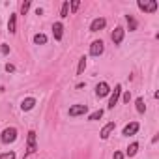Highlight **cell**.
I'll use <instances>...</instances> for the list:
<instances>
[{
  "instance_id": "cell-20",
  "label": "cell",
  "mask_w": 159,
  "mask_h": 159,
  "mask_svg": "<svg viewBox=\"0 0 159 159\" xmlns=\"http://www.w3.org/2000/svg\"><path fill=\"white\" fill-rule=\"evenodd\" d=\"M67 11H69V2L66 0L62 4V10H60V17H67Z\"/></svg>"
},
{
  "instance_id": "cell-25",
  "label": "cell",
  "mask_w": 159,
  "mask_h": 159,
  "mask_svg": "<svg viewBox=\"0 0 159 159\" xmlns=\"http://www.w3.org/2000/svg\"><path fill=\"white\" fill-rule=\"evenodd\" d=\"M6 71H8V73H13V71H15V66H13V64H6Z\"/></svg>"
},
{
  "instance_id": "cell-13",
  "label": "cell",
  "mask_w": 159,
  "mask_h": 159,
  "mask_svg": "<svg viewBox=\"0 0 159 159\" xmlns=\"http://www.w3.org/2000/svg\"><path fill=\"white\" fill-rule=\"evenodd\" d=\"M8 30H10V34H15V32H17V13H11V15H10Z\"/></svg>"
},
{
  "instance_id": "cell-7",
  "label": "cell",
  "mask_w": 159,
  "mask_h": 159,
  "mask_svg": "<svg viewBox=\"0 0 159 159\" xmlns=\"http://www.w3.org/2000/svg\"><path fill=\"white\" fill-rule=\"evenodd\" d=\"M88 112V105H73L69 109V116H81Z\"/></svg>"
},
{
  "instance_id": "cell-16",
  "label": "cell",
  "mask_w": 159,
  "mask_h": 159,
  "mask_svg": "<svg viewBox=\"0 0 159 159\" xmlns=\"http://www.w3.org/2000/svg\"><path fill=\"white\" fill-rule=\"evenodd\" d=\"M34 43L36 45H45L47 43V36L45 34H36L34 36Z\"/></svg>"
},
{
  "instance_id": "cell-17",
  "label": "cell",
  "mask_w": 159,
  "mask_h": 159,
  "mask_svg": "<svg viewBox=\"0 0 159 159\" xmlns=\"http://www.w3.org/2000/svg\"><path fill=\"white\" fill-rule=\"evenodd\" d=\"M84 69H86V58L83 56L81 60H79V67H77V75H83V73H84Z\"/></svg>"
},
{
  "instance_id": "cell-10",
  "label": "cell",
  "mask_w": 159,
  "mask_h": 159,
  "mask_svg": "<svg viewBox=\"0 0 159 159\" xmlns=\"http://www.w3.org/2000/svg\"><path fill=\"white\" fill-rule=\"evenodd\" d=\"M38 150V144H36V131H28V152L26 153H34Z\"/></svg>"
},
{
  "instance_id": "cell-28",
  "label": "cell",
  "mask_w": 159,
  "mask_h": 159,
  "mask_svg": "<svg viewBox=\"0 0 159 159\" xmlns=\"http://www.w3.org/2000/svg\"><path fill=\"white\" fill-rule=\"evenodd\" d=\"M10 52V47L8 45H2V54H8Z\"/></svg>"
},
{
  "instance_id": "cell-1",
  "label": "cell",
  "mask_w": 159,
  "mask_h": 159,
  "mask_svg": "<svg viewBox=\"0 0 159 159\" xmlns=\"http://www.w3.org/2000/svg\"><path fill=\"white\" fill-rule=\"evenodd\" d=\"M0 139H2L4 144L15 142V140H17V129H15V127H6V129L2 131V135H0Z\"/></svg>"
},
{
  "instance_id": "cell-19",
  "label": "cell",
  "mask_w": 159,
  "mask_h": 159,
  "mask_svg": "<svg viewBox=\"0 0 159 159\" xmlns=\"http://www.w3.org/2000/svg\"><path fill=\"white\" fill-rule=\"evenodd\" d=\"M101 116H103V111L99 109V111H96V112H92V114L88 116V120H90V122H96V120H99Z\"/></svg>"
},
{
  "instance_id": "cell-11",
  "label": "cell",
  "mask_w": 159,
  "mask_h": 159,
  "mask_svg": "<svg viewBox=\"0 0 159 159\" xmlns=\"http://www.w3.org/2000/svg\"><path fill=\"white\" fill-rule=\"evenodd\" d=\"M139 131V122H131V124H127L125 127H124V131H122V135H125V137H129V135H135Z\"/></svg>"
},
{
  "instance_id": "cell-26",
  "label": "cell",
  "mask_w": 159,
  "mask_h": 159,
  "mask_svg": "<svg viewBox=\"0 0 159 159\" xmlns=\"http://www.w3.org/2000/svg\"><path fill=\"white\" fill-rule=\"evenodd\" d=\"M112 159H124V153H122V152H114Z\"/></svg>"
},
{
  "instance_id": "cell-5",
  "label": "cell",
  "mask_w": 159,
  "mask_h": 159,
  "mask_svg": "<svg viewBox=\"0 0 159 159\" xmlns=\"http://www.w3.org/2000/svg\"><path fill=\"white\" fill-rule=\"evenodd\" d=\"M105 25H107V21H105L103 17H98V19H94V21L90 23V32H99V30L105 28Z\"/></svg>"
},
{
  "instance_id": "cell-23",
  "label": "cell",
  "mask_w": 159,
  "mask_h": 159,
  "mask_svg": "<svg viewBox=\"0 0 159 159\" xmlns=\"http://www.w3.org/2000/svg\"><path fill=\"white\" fill-rule=\"evenodd\" d=\"M30 6H32V2H30V0H28V2H25V4L21 6V13H23V15H26V11L30 10Z\"/></svg>"
},
{
  "instance_id": "cell-12",
  "label": "cell",
  "mask_w": 159,
  "mask_h": 159,
  "mask_svg": "<svg viewBox=\"0 0 159 159\" xmlns=\"http://www.w3.org/2000/svg\"><path fill=\"white\" fill-rule=\"evenodd\" d=\"M52 34H54V39L60 41L62 36H64V25H62V23H54V25H52Z\"/></svg>"
},
{
  "instance_id": "cell-21",
  "label": "cell",
  "mask_w": 159,
  "mask_h": 159,
  "mask_svg": "<svg viewBox=\"0 0 159 159\" xmlns=\"http://www.w3.org/2000/svg\"><path fill=\"white\" fill-rule=\"evenodd\" d=\"M127 25H129V30H137V21L133 19V15H127Z\"/></svg>"
},
{
  "instance_id": "cell-15",
  "label": "cell",
  "mask_w": 159,
  "mask_h": 159,
  "mask_svg": "<svg viewBox=\"0 0 159 159\" xmlns=\"http://www.w3.org/2000/svg\"><path fill=\"white\" fill-rule=\"evenodd\" d=\"M137 152H139V142H133V144L127 146V152H125V153H127L129 157H133V155H137Z\"/></svg>"
},
{
  "instance_id": "cell-4",
  "label": "cell",
  "mask_w": 159,
  "mask_h": 159,
  "mask_svg": "<svg viewBox=\"0 0 159 159\" xmlns=\"http://www.w3.org/2000/svg\"><path fill=\"white\" fill-rule=\"evenodd\" d=\"M124 34H125V30H124L122 26L114 28V30H112V34H111L112 43H114V45H120V43H122V39H124Z\"/></svg>"
},
{
  "instance_id": "cell-18",
  "label": "cell",
  "mask_w": 159,
  "mask_h": 159,
  "mask_svg": "<svg viewBox=\"0 0 159 159\" xmlns=\"http://www.w3.org/2000/svg\"><path fill=\"white\" fill-rule=\"evenodd\" d=\"M135 105H137V111H139L140 114H142V112H146V105H144V99H142V98H137Z\"/></svg>"
},
{
  "instance_id": "cell-14",
  "label": "cell",
  "mask_w": 159,
  "mask_h": 159,
  "mask_svg": "<svg viewBox=\"0 0 159 159\" xmlns=\"http://www.w3.org/2000/svg\"><path fill=\"white\" fill-rule=\"evenodd\" d=\"M34 107H36V99L34 98H26V99L21 101V109L23 111H32Z\"/></svg>"
},
{
  "instance_id": "cell-27",
  "label": "cell",
  "mask_w": 159,
  "mask_h": 159,
  "mask_svg": "<svg viewBox=\"0 0 159 159\" xmlns=\"http://www.w3.org/2000/svg\"><path fill=\"white\" fill-rule=\"evenodd\" d=\"M129 99H131V94H129V92H125V94H124V101H125V103H129Z\"/></svg>"
},
{
  "instance_id": "cell-24",
  "label": "cell",
  "mask_w": 159,
  "mask_h": 159,
  "mask_svg": "<svg viewBox=\"0 0 159 159\" xmlns=\"http://www.w3.org/2000/svg\"><path fill=\"white\" fill-rule=\"evenodd\" d=\"M79 6H81V2H79V0H73V2H71V11L75 13L79 10Z\"/></svg>"
},
{
  "instance_id": "cell-8",
  "label": "cell",
  "mask_w": 159,
  "mask_h": 159,
  "mask_svg": "<svg viewBox=\"0 0 159 159\" xmlns=\"http://www.w3.org/2000/svg\"><path fill=\"white\" fill-rule=\"evenodd\" d=\"M109 92H111V86L107 83H98V86H96V96L98 98H105Z\"/></svg>"
},
{
  "instance_id": "cell-3",
  "label": "cell",
  "mask_w": 159,
  "mask_h": 159,
  "mask_svg": "<svg viewBox=\"0 0 159 159\" xmlns=\"http://www.w3.org/2000/svg\"><path fill=\"white\" fill-rule=\"evenodd\" d=\"M103 51H105V43L101 39L92 41V45H90V54L92 56H99V54H103Z\"/></svg>"
},
{
  "instance_id": "cell-9",
  "label": "cell",
  "mask_w": 159,
  "mask_h": 159,
  "mask_svg": "<svg viewBox=\"0 0 159 159\" xmlns=\"http://www.w3.org/2000/svg\"><path fill=\"white\" fill-rule=\"evenodd\" d=\"M114 129H116V124H114V122H109V124H107V125H105V127L101 129V133H99V137H101L103 140H107V139L111 137V133H112Z\"/></svg>"
},
{
  "instance_id": "cell-2",
  "label": "cell",
  "mask_w": 159,
  "mask_h": 159,
  "mask_svg": "<svg viewBox=\"0 0 159 159\" xmlns=\"http://www.w3.org/2000/svg\"><path fill=\"white\" fill-rule=\"evenodd\" d=\"M137 6H139V10L144 11V13H155V10H157V2H155V0H148V2L139 0Z\"/></svg>"
},
{
  "instance_id": "cell-22",
  "label": "cell",
  "mask_w": 159,
  "mask_h": 159,
  "mask_svg": "<svg viewBox=\"0 0 159 159\" xmlns=\"http://www.w3.org/2000/svg\"><path fill=\"white\" fill-rule=\"evenodd\" d=\"M0 159H15V152H6V153H0Z\"/></svg>"
},
{
  "instance_id": "cell-6",
  "label": "cell",
  "mask_w": 159,
  "mask_h": 159,
  "mask_svg": "<svg viewBox=\"0 0 159 159\" xmlns=\"http://www.w3.org/2000/svg\"><path fill=\"white\" fill-rule=\"evenodd\" d=\"M120 94H122V86L116 84V86H114V92H112V96H111V99H109V109H114V107H116V103H118V99H120Z\"/></svg>"
}]
</instances>
